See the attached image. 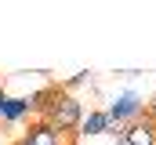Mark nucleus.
Listing matches in <instances>:
<instances>
[{
	"label": "nucleus",
	"mask_w": 156,
	"mask_h": 145,
	"mask_svg": "<svg viewBox=\"0 0 156 145\" xmlns=\"http://www.w3.org/2000/svg\"><path fill=\"white\" fill-rule=\"evenodd\" d=\"M33 109H29V98H4V109H0V120L4 123H18V120H26Z\"/></svg>",
	"instance_id": "4"
},
{
	"label": "nucleus",
	"mask_w": 156,
	"mask_h": 145,
	"mask_svg": "<svg viewBox=\"0 0 156 145\" xmlns=\"http://www.w3.org/2000/svg\"><path fill=\"white\" fill-rule=\"evenodd\" d=\"M18 142H26V145H66V138H62L47 120H33V123H29V131H26Z\"/></svg>",
	"instance_id": "2"
},
{
	"label": "nucleus",
	"mask_w": 156,
	"mask_h": 145,
	"mask_svg": "<svg viewBox=\"0 0 156 145\" xmlns=\"http://www.w3.org/2000/svg\"><path fill=\"white\" fill-rule=\"evenodd\" d=\"M105 116H109L113 127H127V123H134V120L145 116V98H142L138 91H123V94H116V98L109 102Z\"/></svg>",
	"instance_id": "1"
},
{
	"label": "nucleus",
	"mask_w": 156,
	"mask_h": 145,
	"mask_svg": "<svg viewBox=\"0 0 156 145\" xmlns=\"http://www.w3.org/2000/svg\"><path fill=\"white\" fill-rule=\"evenodd\" d=\"M145 116L156 123V98H149V102H145Z\"/></svg>",
	"instance_id": "6"
},
{
	"label": "nucleus",
	"mask_w": 156,
	"mask_h": 145,
	"mask_svg": "<svg viewBox=\"0 0 156 145\" xmlns=\"http://www.w3.org/2000/svg\"><path fill=\"white\" fill-rule=\"evenodd\" d=\"M15 145H26V142H15Z\"/></svg>",
	"instance_id": "7"
},
{
	"label": "nucleus",
	"mask_w": 156,
	"mask_h": 145,
	"mask_svg": "<svg viewBox=\"0 0 156 145\" xmlns=\"http://www.w3.org/2000/svg\"><path fill=\"white\" fill-rule=\"evenodd\" d=\"M83 83H91V72H76L73 80H66V83H58V87H62L66 94H73V91H76V87H83Z\"/></svg>",
	"instance_id": "5"
},
{
	"label": "nucleus",
	"mask_w": 156,
	"mask_h": 145,
	"mask_svg": "<svg viewBox=\"0 0 156 145\" xmlns=\"http://www.w3.org/2000/svg\"><path fill=\"white\" fill-rule=\"evenodd\" d=\"M109 116H105V109H94V112H87L83 120H80L76 127V138H94V134H109Z\"/></svg>",
	"instance_id": "3"
},
{
	"label": "nucleus",
	"mask_w": 156,
	"mask_h": 145,
	"mask_svg": "<svg viewBox=\"0 0 156 145\" xmlns=\"http://www.w3.org/2000/svg\"><path fill=\"white\" fill-rule=\"evenodd\" d=\"M0 91H4V87H0Z\"/></svg>",
	"instance_id": "8"
}]
</instances>
